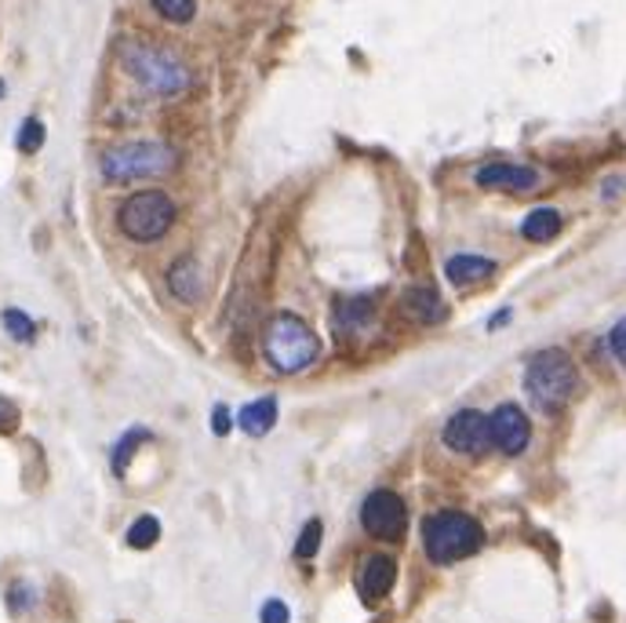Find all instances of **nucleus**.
I'll return each mask as SVG.
<instances>
[{
  "mask_svg": "<svg viewBox=\"0 0 626 623\" xmlns=\"http://www.w3.org/2000/svg\"><path fill=\"white\" fill-rule=\"evenodd\" d=\"M19 430V405L0 394V434H15Z\"/></svg>",
  "mask_w": 626,
  "mask_h": 623,
  "instance_id": "26",
  "label": "nucleus"
},
{
  "mask_svg": "<svg viewBox=\"0 0 626 623\" xmlns=\"http://www.w3.org/2000/svg\"><path fill=\"white\" fill-rule=\"evenodd\" d=\"M321 540H325L321 518H310V521H306V525H303L299 540H295V558H303V562L317 558V551H321Z\"/></svg>",
  "mask_w": 626,
  "mask_h": 623,
  "instance_id": "20",
  "label": "nucleus"
},
{
  "mask_svg": "<svg viewBox=\"0 0 626 623\" xmlns=\"http://www.w3.org/2000/svg\"><path fill=\"white\" fill-rule=\"evenodd\" d=\"M241 430L244 434H252V438H263V434H270L273 430V423H277V398H259V401H252V405H244L241 409Z\"/></svg>",
  "mask_w": 626,
  "mask_h": 623,
  "instance_id": "15",
  "label": "nucleus"
},
{
  "mask_svg": "<svg viewBox=\"0 0 626 623\" xmlns=\"http://www.w3.org/2000/svg\"><path fill=\"white\" fill-rule=\"evenodd\" d=\"M616 190H623V179H612V183H605V197H612Z\"/></svg>",
  "mask_w": 626,
  "mask_h": 623,
  "instance_id": "29",
  "label": "nucleus"
},
{
  "mask_svg": "<svg viewBox=\"0 0 626 623\" xmlns=\"http://www.w3.org/2000/svg\"><path fill=\"white\" fill-rule=\"evenodd\" d=\"M33 602H37V591H33L30 584H22V580H19V584H11V587H8V609H11V613H15V616L30 613Z\"/></svg>",
  "mask_w": 626,
  "mask_h": 623,
  "instance_id": "22",
  "label": "nucleus"
},
{
  "mask_svg": "<svg viewBox=\"0 0 626 623\" xmlns=\"http://www.w3.org/2000/svg\"><path fill=\"white\" fill-rule=\"evenodd\" d=\"M445 445L459 456H485L492 449V430H488V416L477 409L455 412L445 423Z\"/></svg>",
  "mask_w": 626,
  "mask_h": 623,
  "instance_id": "8",
  "label": "nucleus"
},
{
  "mask_svg": "<svg viewBox=\"0 0 626 623\" xmlns=\"http://www.w3.org/2000/svg\"><path fill=\"white\" fill-rule=\"evenodd\" d=\"M168 288H172V296H175L179 303L193 307V303L204 296L197 259H193V256H182L179 263H172V270H168Z\"/></svg>",
  "mask_w": 626,
  "mask_h": 623,
  "instance_id": "13",
  "label": "nucleus"
},
{
  "mask_svg": "<svg viewBox=\"0 0 626 623\" xmlns=\"http://www.w3.org/2000/svg\"><path fill=\"white\" fill-rule=\"evenodd\" d=\"M157 540H161V521H157L153 514H143V518L132 521V529H128V547L150 551Z\"/></svg>",
  "mask_w": 626,
  "mask_h": 623,
  "instance_id": "18",
  "label": "nucleus"
},
{
  "mask_svg": "<svg viewBox=\"0 0 626 623\" xmlns=\"http://www.w3.org/2000/svg\"><path fill=\"white\" fill-rule=\"evenodd\" d=\"M361 525L368 536L394 543V540H401L408 529V507L397 492L375 489V492H368V500L361 503Z\"/></svg>",
  "mask_w": 626,
  "mask_h": 623,
  "instance_id": "7",
  "label": "nucleus"
},
{
  "mask_svg": "<svg viewBox=\"0 0 626 623\" xmlns=\"http://www.w3.org/2000/svg\"><path fill=\"white\" fill-rule=\"evenodd\" d=\"M477 186L507 190V194H525V190H536L539 186V172H536V168H528V165L496 161V165L477 168Z\"/></svg>",
  "mask_w": 626,
  "mask_h": 623,
  "instance_id": "10",
  "label": "nucleus"
},
{
  "mask_svg": "<svg viewBox=\"0 0 626 623\" xmlns=\"http://www.w3.org/2000/svg\"><path fill=\"white\" fill-rule=\"evenodd\" d=\"M401 310L412 317V321H423V325H437V321H445V317H448L445 299H441V292H437L434 285H412V288H405Z\"/></svg>",
  "mask_w": 626,
  "mask_h": 623,
  "instance_id": "12",
  "label": "nucleus"
},
{
  "mask_svg": "<svg viewBox=\"0 0 626 623\" xmlns=\"http://www.w3.org/2000/svg\"><path fill=\"white\" fill-rule=\"evenodd\" d=\"M153 8L161 11L168 22H190L197 11V0H153Z\"/></svg>",
  "mask_w": 626,
  "mask_h": 623,
  "instance_id": "23",
  "label": "nucleus"
},
{
  "mask_svg": "<svg viewBox=\"0 0 626 623\" xmlns=\"http://www.w3.org/2000/svg\"><path fill=\"white\" fill-rule=\"evenodd\" d=\"M488 430H492V445L499 452H507V456H521L532 441L528 416L521 412V405H514V401L499 405V409L488 416Z\"/></svg>",
  "mask_w": 626,
  "mask_h": 623,
  "instance_id": "9",
  "label": "nucleus"
},
{
  "mask_svg": "<svg viewBox=\"0 0 626 623\" xmlns=\"http://www.w3.org/2000/svg\"><path fill=\"white\" fill-rule=\"evenodd\" d=\"M608 347H612V354H616V361L626 369V317L623 321L612 328V336H608Z\"/></svg>",
  "mask_w": 626,
  "mask_h": 623,
  "instance_id": "27",
  "label": "nucleus"
},
{
  "mask_svg": "<svg viewBox=\"0 0 626 623\" xmlns=\"http://www.w3.org/2000/svg\"><path fill=\"white\" fill-rule=\"evenodd\" d=\"M4 328L11 332V339H19V343H30L33 336H37V325H33V317L19 307H8L4 310Z\"/></svg>",
  "mask_w": 626,
  "mask_h": 623,
  "instance_id": "21",
  "label": "nucleus"
},
{
  "mask_svg": "<svg viewBox=\"0 0 626 623\" xmlns=\"http://www.w3.org/2000/svg\"><path fill=\"white\" fill-rule=\"evenodd\" d=\"M259 623H292V609L281 602V598H270L259 609Z\"/></svg>",
  "mask_w": 626,
  "mask_h": 623,
  "instance_id": "25",
  "label": "nucleus"
},
{
  "mask_svg": "<svg viewBox=\"0 0 626 623\" xmlns=\"http://www.w3.org/2000/svg\"><path fill=\"white\" fill-rule=\"evenodd\" d=\"M179 154L168 143H124L102 154V179L106 183H135V179H153L172 172Z\"/></svg>",
  "mask_w": 626,
  "mask_h": 623,
  "instance_id": "5",
  "label": "nucleus"
},
{
  "mask_svg": "<svg viewBox=\"0 0 626 623\" xmlns=\"http://www.w3.org/2000/svg\"><path fill=\"white\" fill-rule=\"evenodd\" d=\"M175 223V205L164 190H139L121 205L117 212V226L124 237L132 241H161V237L172 230Z\"/></svg>",
  "mask_w": 626,
  "mask_h": 623,
  "instance_id": "6",
  "label": "nucleus"
},
{
  "mask_svg": "<svg viewBox=\"0 0 626 623\" xmlns=\"http://www.w3.org/2000/svg\"><path fill=\"white\" fill-rule=\"evenodd\" d=\"M423 547L430 562L455 565L485 547V529L466 511H437L423 521Z\"/></svg>",
  "mask_w": 626,
  "mask_h": 623,
  "instance_id": "3",
  "label": "nucleus"
},
{
  "mask_svg": "<svg viewBox=\"0 0 626 623\" xmlns=\"http://www.w3.org/2000/svg\"><path fill=\"white\" fill-rule=\"evenodd\" d=\"M372 310H375V307H372V299H368V296H357V299L339 303V328H346V332H354V328L368 325Z\"/></svg>",
  "mask_w": 626,
  "mask_h": 623,
  "instance_id": "19",
  "label": "nucleus"
},
{
  "mask_svg": "<svg viewBox=\"0 0 626 623\" xmlns=\"http://www.w3.org/2000/svg\"><path fill=\"white\" fill-rule=\"evenodd\" d=\"M121 66L128 70L132 81H139L146 92L175 99L190 88V70L182 66L172 52L157 48L146 41H124L121 44Z\"/></svg>",
  "mask_w": 626,
  "mask_h": 623,
  "instance_id": "2",
  "label": "nucleus"
},
{
  "mask_svg": "<svg viewBox=\"0 0 626 623\" xmlns=\"http://www.w3.org/2000/svg\"><path fill=\"white\" fill-rule=\"evenodd\" d=\"M263 350H266V361L277 372H303L314 365L317 354H321V343H317V332L299 314L281 310L270 317Z\"/></svg>",
  "mask_w": 626,
  "mask_h": 623,
  "instance_id": "4",
  "label": "nucleus"
},
{
  "mask_svg": "<svg viewBox=\"0 0 626 623\" xmlns=\"http://www.w3.org/2000/svg\"><path fill=\"white\" fill-rule=\"evenodd\" d=\"M521 234H525V241H536V245L554 241V237L561 234V212H557V208L528 212L525 223H521Z\"/></svg>",
  "mask_w": 626,
  "mask_h": 623,
  "instance_id": "16",
  "label": "nucleus"
},
{
  "mask_svg": "<svg viewBox=\"0 0 626 623\" xmlns=\"http://www.w3.org/2000/svg\"><path fill=\"white\" fill-rule=\"evenodd\" d=\"M397 584V562L390 554H372V558H364L361 573H357V591L368 605L383 602L386 594L394 591Z\"/></svg>",
  "mask_w": 626,
  "mask_h": 623,
  "instance_id": "11",
  "label": "nucleus"
},
{
  "mask_svg": "<svg viewBox=\"0 0 626 623\" xmlns=\"http://www.w3.org/2000/svg\"><path fill=\"white\" fill-rule=\"evenodd\" d=\"M510 321V310H499V317H496V321H492V328H499V325H507Z\"/></svg>",
  "mask_w": 626,
  "mask_h": 623,
  "instance_id": "30",
  "label": "nucleus"
},
{
  "mask_svg": "<svg viewBox=\"0 0 626 623\" xmlns=\"http://www.w3.org/2000/svg\"><path fill=\"white\" fill-rule=\"evenodd\" d=\"M230 427H234V416H230V409H226V405H215V412H212V430L219 438H226L230 434Z\"/></svg>",
  "mask_w": 626,
  "mask_h": 623,
  "instance_id": "28",
  "label": "nucleus"
},
{
  "mask_svg": "<svg viewBox=\"0 0 626 623\" xmlns=\"http://www.w3.org/2000/svg\"><path fill=\"white\" fill-rule=\"evenodd\" d=\"M44 146V124L37 117H30V121H22V128H19V150L22 154H37Z\"/></svg>",
  "mask_w": 626,
  "mask_h": 623,
  "instance_id": "24",
  "label": "nucleus"
},
{
  "mask_svg": "<svg viewBox=\"0 0 626 623\" xmlns=\"http://www.w3.org/2000/svg\"><path fill=\"white\" fill-rule=\"evenodd\" d=\"M492 274H496V263L488 256L459 252L445 263V277L452 281V285H477V281H485Z\"/></svg>",
  "mask_w": 626,
  "mask_h": 623,
  "instance_id": "14",
  "label": "nucleus"
},
{
  "mask_svg": "<svg viewBox=\"0 0 626 623\" xmlns=\"http://www.w3.org/2000/svg\"><path fill=\"white\" fill-rule=\"evenodd\" d=\"M579 387L576 361L565 354L561 347H546L539 354H532L525 369V394L532 398L539 412H561Z\"/></svg>",
  "mask_w": 626,
  "mask_h": 623,
  "instance_id": "1",
  "label": "nucleus"
},
{
  "mask_svg": "<svg viewBox=\"0 0 626 623\" xmlns=\"http://www.w3.org/2000/svg\"><path fill=\"white\" fill-rule=\"evenodd\" d=\"M143 441H150V430H146V427H132L128 434H124L117 445H113V460H110V463H113V474H117V478H121L124 471H128L135 449H139Z\"/></svg>",
  "mask_w": 626,
  "mask_h": 623,
  "instance_id": "17",
  "label": "nucleus"
}]
</instances>
